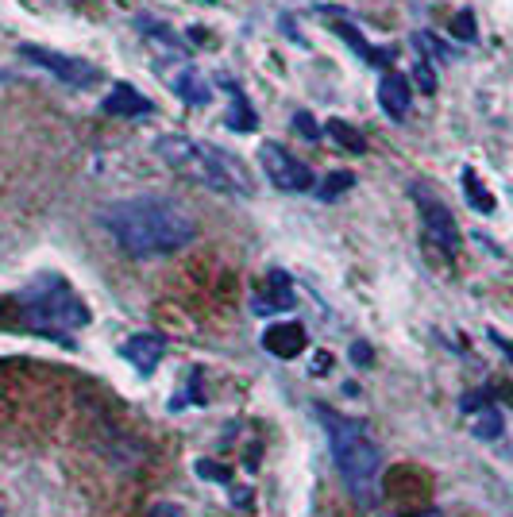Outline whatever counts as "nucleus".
<instances>
[{"mask_svg": "<svg viewBox=\"0 0 513 517\" xmlns=\"http://www.w3.org/2000/svg\"><path fill=\"white\" fill-rule=\"evenodd\" d=\"M97 220L112 236V244L120 247L124 255H132V259L174 255L186 244H193V236H197V224H193L186 209L178 201H170V197H155V193L112 201L97 213Z\"/></svg>", "mask_w": 513, "mask_h": 517, "instance_id": "obj_1", "label": "nucleus"}, {"mask_svg": "<svg viewBox=\"0 0 513 517\" xmlns=\"http://www.w3.org/2000/svg\"><path fill=\"white\" fill-rule=\"evenodd\" d=\"M155 155L170 166L174 174H182L189 182L205 186L224 197H255V178L251 170L243 166V159H236L232 151L205 143V139L182 136V132H170V136L155 139Z\"/></svg>", "mask_w": 513, "mask_h": 517, "instance_id": "obj_2", "label": "nucleus"}, {"mask_svg": "<svg viewBox=\"0 0 513 517\" xmlns=\"http://www.w3.org/2000/svg\"><path fill=\"white\" fill-rule=\"evenodd\" d=\"M313 413L321 417V429L328 436V456H332V467L344 479V490L359 506H375L378 479H382V448L375 444V436L367 433L359 421L328 409L324 402H317Z\"/></svg>", "mask_w": 513, "mask_h": 517, "instance_id": "obj_3", "label": "nucleus"}, {"mask_svg": "<svg viewBox=\"0 0 513 517\" xmlns=\"http://www.w3.org/2000/svg\"><path fill=\"white\" fill-rule=\"evenodd\" d=\"M20 305H24L27 328H35V332H43L51 340H70V332H78V328L93 321L89 305L58 274H39L20 294Z\"/></svg>", "mask_w": 513, "mask_h": 517, "instance_id": "obj_4", "label": "nucleus"}, {"mask_svg": "<svg viewBox=\"0 0 513 517\" xmlns=\"http://www.w3.org/2000/svg\"><path fill=\"white\" fill-rule=\"evenodd\" d=\"M259 163L267 170L270 186L282 193H305L317 186V178H313V170L301 163L297 155H290L282 143H263L259 147Z\"/></svg>", "mask_w": 513, "mask_h": 517, "instance_id": "obj_5", "label": "nucleus"}, {"mask_svg": "<svg viewBox=\"0 0 513 517\" xmlns=\"http://www.w3.org/2000/svg\"><path fill=\"white\" fill-rule=\"evenodd\" d=\"M413 201H417V209H421V220H425V236H429L432 247H440V255H456L459 251V224L456 217L448 213V205L436 197L432 190L425 186H413Z\"/></svg>", "mask_w": 513, "mask_h": 517, "instance_id": "obj_6", "label": "nucleus"}, {"mask_svg": "<svg viewBox=\"0 0 513 517\" xmlns=\"http://www.w3.org/2000/svg\"><path fill=\"white\" fill-rule=\"evenodd\" d=\"M20 55H24L27 62H35V66H43V70H51L58 82L78 85V89H89V85L101 78L97 66H89V62H81V58L58 55V51H47V47H35V43H24Z\"/></svg>", "mask_w": 513, "mask_h": 517, "instance_id": "obj_7", "label": "nucleus"}, {"mask_svg": "<svg viewBox=\"0 0 513 517\" xmlns=\"http://www.w3.org/2000/svg\"><path fill=\"white\" fill-rule=\"evenodd\" d=\"M120 355L132 363L139 375H151L159 367V359L166 355V340H162L159 332H135V336H128L120 344Z\"/></svg>", "mask_w": 513, "mask_h": 517, "instance_id": "obj_8", "label": "nucleus"}, {"mask_svg": "<svg viewBox=\"0 0 513 517\" xmlns=\"http://www.w3.org/2000/svg\"><path fill=\"white\" fill-rule=\"evenodd\" d=\"M328 28L336 31V35L348 43L355 55L367 58V66H378L382 74H386V70H390V62L398 58V51H394V47H371V43L363 39V31L355 28V24H348V20H328Z\"/></svg>", "mask_w": 513, "mask_h": 517, "instance_id": "obj_9", "label": "nucleus"}, {"mask_svg": "<svg viewBox=\"0 0 513 517\" xmlns=\"http://www.w3.org/2000/svg\"><path fill=\"white\" fill-rule=\"evenodd\" d=\"M305 344H309V332L297 321H278V325H270L263 332V348L270 355H278V359H297L305 352Z\"/></svg>", "mask_w": 513, "mask_h": 517, "instance_id": "obj_10", "label": "nucleus"}, {"mask_svg": "<svg viewBox=\"0 0 513 517\" xmlns=\"http://www.w3.org/2000/svg\"><path fill=\"white\" fill-rule=\"evenodd\" d=\"M162 78H166V85H170L186 105H193V109H201V105L213 101V85L205 82V74H197L193 66H174V70H166Z\"/></svg>", "mask_w": 513, "mask_h": 517, "instance_id": "obj_11", "label": "nucleus"}, {"mask_svg": "<svg viewBox=\"0 0 513 517\" xmlns=\"http://www.w3.org/2000/svg\"><path fill=\"white\" fill-rule=\"evenodd\" d=\"M378 105L390 120H405L409 116V82L398 70H386L378 82Z\"/></svg>", "mask_w": 513, "mask_h": 517, "instance_id": "obj_12", "label": "nucleus"}, {"mask_svg": "<svg viewBox=\"0 0 513 517\" xmlns=\"http://www.w3.org/2000/svg\"><path fill=\"white\" fill-rule=\"evenodd\" d=\"M101 109L108 112V116H151L155 112V105L135 89V85L120 82L112 93H108L105 101H101Z\"/></svg>", "mask_w": 513, "mask_h": 517, "instance_id": "obj_13", "label": "nucleus"}, {"mask_svg": "<svg viewBox=\"0 0 513 517\" xmlns=\"http://www.w3.org/2000/svg\"><path fill=\"white\" fill-rule=\"evenodd\" d=\"M294 290H290V278L282 271H270L267 278V294H255V309L259 313H286L294 309Z\"/></svg>", "mask_w": 513, "mask_h": 517, "instance_id": "obj_14", "label": "nucleus"}, {"mask_svg": "<svg viewBox=\"0 0 513 517\" xmlns=\"http://www.w3.org/2000/svg\"><path fill=\"white\" fill-rule=\"evenodd\" d=\"M224 89L232 93V109H228V116H224V124L232 128V132H255L259 128V116H255V109H251V101L243 97V89L232 78H224Z\"/></svg>", "mask_w": 513, "mask_h": 517, "instance_id": "obj_15", "label": "nucleus"}, {"mask_svg": "<svg viewBox=\"0 0 513 517\" xmlns=\"http://www.w3.org/2000/svg\"><path fill=\"white\" fill-rule=\"evenodd\" d=\"M463 193H467V205L475 209V213H494V193L486 190L483 182H479V174L471 170V166H463Z\"/></svg>", "mask_w": 513, "mask_h": 517, "instance_id": "obj_16", "label": "nucleus"}, {"mask_svg": "<svg viewBox=\"0 0 513 517\" xmlns=\"http://www.w3.org/2000/svg\"><path fill=\"white\" fill-rule=\"evenodd\" d=\"M502 409L498 406H483L475 409V417H471V433L479 436V440H498L502 436Z\"/></svg>", "mask_w": 513, "mask_h": 517, "instance_id": "obj_17", "label": "nucleus"}, {"mask_svg": "<svg viewBox=\"0 0 513 517\" xmlns=\"http://www.w3.org/2000/svg\"><path fill=\"white\" fill-rule=\"evenodd\" d=\"M324 132L336 139L344 151H351V155H363V151H367V139L359 136L348 120H328V124H324Z\"/></svg>", "mask_w": 513, "mask_h": 517, "instance_id": "obj_18", "label": "nucleus"}, {"mask_svg": "<svg viewBox=\"0 0 513 517\" xmlns=\"http://www.w3.org/2000/svg\"><path fill=\"white\" fill-rule=\"evenodd\" d=\"M351 186H355V174H351V170H336V174H328L321 186H317V197H321V201H336V197L348 193Z\"/></svg>", "mask_w": 513, "mask_h": 517, "instance_id": "obj_19", "label": "nucleus"}, {"mask_svg": "<svg viewBox=\"0 0 513 517\" xmlns=\"http://www.w3.org/2000/svg\"><path fill=\"white\" fill-rule=\"evenodd\" d=\"M475 12H471V8H463V12H459L456 20H452V35H456V39H463V43H475Z\"/></svg>", "mask_w": 513, "mask_h": 517, "instance_id": "obj_20", "label": "nucleus"}, {"mask_svg": "<svg viewBox=\"0 0 513 517\" xmlns=\"http://www.w3.org/2000/svg\"><path fill=\"white\" fill-rule=\"evenodd\" d=\"M294 132H301V139H309V143H317L321 139V124L309 112H294Z\"/></svg>", "mask_w": 513, "mask_h": 517, "instance_id": "obj_21", "label": "nucleus"}, {"mask_svg": "<svg viewBox=\"0 0 513 517\" xmlns=\"http://www.w3.org/2000/svg\"><path fill=\"white\" fill-rule=\"evenodd\" d=\"M413 74H417V85H421L425 93H436V74H432V66L425 62V58L417 62V70H413Z\"/></svg>", "mask_w": 513, "mask_h": 517, "instance_id": "obj_22", "label": "nucleus"}, {"mask_svg": "<svg viewBox=\"0 0 513 517\" xmlns=\"http://www.w3.org/2000/svg\"><path fill=\"white\" fill-rule=\"evenodd\" d=\"M490 340H494L502 352L510 355V363H513V340H506V336H502V332H494V328H490Z\"/></svg>", "mask_w": 513, "mask_h": 517, "instance_id": "obj_23", "label": "nucleus"}, {"mask_svg": "<svg viewBox=\"0 0 513 517\" xmlns=\"http://www.w3.org/2000/svg\"><path fill=\"white\" fill-rule=\"evenodd\" d=\"M147 517H186V510H178V506H155Z\"/></svg>", "mask_w": 513, "mask_h": 517, "instance_id": "obj_24", "label": "nucleus"}, {"mask_svg": "<svg viewBox=\"0 0 513 517\" xmlns=\"http://www.w3.org/2000/svg\"><path fill=\"white\" fill-rule=\"evenodd\" d=\"M351 359H355V363H371V348H367V344H355V348H351Z\"/></svg>", "mask_w": 513, "mask_h": 517, "instance_id": "obj_25", "label": "nucleus"}, {"mask_svg": "<svg viewBox=\"0 0 513 517\" xmlns=\"http://www.w3.org/2000/svg\"><path fill=\"white\" fill-rule=\"evenodd\" d=\"M421 517H432V514H421Z\"/></svg>", "mask_w": 513, "mask_h": 517, "instance_id": "obj_26", "label": "nucleus"}]
</instances>
